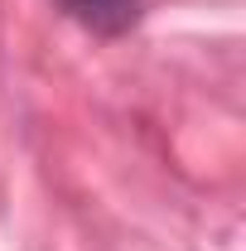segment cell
<instances>
[{
  "mask_svg": "<svg viewBox=\"0 0 246 251\" xmlns=\"http://www.w3.org/2000/svg\"><path fill=\"white\" fill-rule=\"evenodd\" d=\"M68 20H77L82 29L92 34H125L135 20H140V0H53Z\"/></svg>",
  "mask_w": 246,
  "mask_h": 251,
  "instance_id": "obj_1",
  "label": "cell"
}]
</instances>
